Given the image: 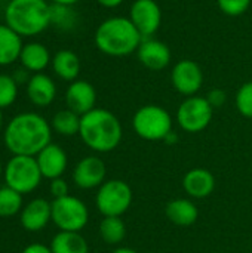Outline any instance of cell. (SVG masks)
<instances>
[{"label":"cell","instance_id":"cell-1","mask_svg":"<svg viewBox=\"0 0 252 253\" xmlns=\"http://www.w3.org/2000/svg\"><path fill=\"white\" fill-rule=\"evenodd\" d=\"M52 126L37 113H21L6 126L3 141L13 156L36 157L50 144Z\"/></svg>","mask_w":252,"mask_h":253},{"label":"cell","instance_id":"cell-2","mask_svg":"<svg viewBox=\"0 0 252 253\" xmlns=\"http://www.w3.org/2000/svg\"><path fill=\"white\" fill-rule=\"evenodd\" d=\"M95 46L104 55L120 58L138 50L143 36L126 16H110L95 30Z\"/></svg>","mask_w":252,"mask_h":253},{"label":"cell","instance_id":"cell-3","mask_svg":"<svg viewBox=\"0 0 252 253\" xmlns=\"http://www.w3.org/2000/svg\"><path fill=\"white\" fill-rule=\"evenodd\" d=\"M79 136L91 150L97 153H110L122 141L123 129L119 119L105 108H94L82 116Z\"/></svg>","mask_w":252,"mask_h":253},{"label":"cell","instance_id":"cell-4","mask_svg":"<svg viewBox=\"0 0 252 253\" xmlns=\"http://www.w3.org/2000/svg\"><path fill=\"white\" fill-rule=\"evenodd\" d=\"M4 24L21 37L37 36L50 25V4L46 0H10Z\"/></svg>","mask_w":252,"mask_h":253},{"label":"cell","instance_id":"cell-5","mask_svg":"<svg viewBox=\"0 0 252 253\" xmlns=\"http://www.w3.org/2000/svg\"><path fill=\"white\" fill-rule=\"evenodd\" d=\"M135 133L146 141H163L172 132V117L160 105L149 104L138 108L132 117Z\"/></svg>","mask_w":252,"mask_h":253},{"label":"cell","instance_id":"cell-6","mask_svg":"<svg viewBox=\"0 0 252 253\" xmlns=\"http://www.w3.org/2000/svg\"><path fill=\"white\" fill-rule=\"evenodd\" d=\"M3 178L7 187L21 194H28L40 185L43 176L36 157L12 156L3 169Z\"/></svg>","mask_w":252,"mask_h":253},{"label":"cell","instance_id":"cell-7","mask_svg":"<svg viewBox=\"0 0 252 253\" xmlns=\"http://www.w3.org/2000/svg\"><path fill=\"white\" fill-rule=\"evenodd\" d=\"M95 203L102 216H122L132 205V188L122 179H108L98 188Z\"/></svg>","mask_w":252,"mask_h":253},{"label":"cell","instance_id":"cell-8","mask_svg":"<svg viewBox=\"0 0 252 253\" xmlns=\"http://www.w3.org/2000/svg\"><path fill=\"white\" fill-rule=\"evenodd\" d=\"M50 203L52 222L59 228V231L80 233L86 227L89 221V211L80 199L68 194L61 199H53Z\"/></svg>","mask_w":252,"mask_h":253},{"label":"cell","instance_id":"cell-9","mask_svg":"<svg viewBox=\"0 0 252 253\" xmlns=\"http://www.w3.org/2000/svg\"><path fill=\"white\" fill-rule=\"evenodd\" d=\"M214 108L205 96H189L177 110V122L184 132L198 133L206 129L212 120Z\"/></svg>","mask_w":252,"mask_h":253},{"label":"cell","instance_id":"cell-10","mask_svg":"<svg viewBox=\"0 0 252 253\" xmlns=\"http://www.w3.org/2000/svg\"><path fill=\"white\" fill-rule=\"evenodd\" d=\"M143 39L153 37L162 24V10L156 0H135L128 16Z\"/></svg>","mask_w":252,"mask_h":253},{"label":"cell","instance_id":"cell-11","mask_svg":"<svg viewBox=\"0 0 252 253\" xmlns=\"http://www.w3.org/2000/svg\"><path fill=\"white\" fill-rule=\"evenodd\" d=\"M174 89L184 96H195L203 84V71L201 65L192 59L178 61L171 71Z\"/></svg>","mask_w":252,"mask_h":253},{"label":"cell","instance_id":"cell-12","mask_svg":"<svg viewBox=\"0 0 252 253\" xmlns=\"http://www.w3.org/2000/svg\"><path fill=\"white\" fill-rule=\"evenodd\" d=\"M105 163L97 156L83 157L73 170V181L82 190L100 188L105 182Z\"/></svg>","mask_w":252,"mask_h":253},{"label":"cell","instance_id":"cell-13","mask_svg":"<svg viewBox=\"0 0 252 253\" xmlns=\"http://www.w3.org/2000/svg\"><path fill=\"white\" fill-rule=\"evenodd\" d=\"M137 58L141 65H144L150 71H162L171 62V49L162 40L154 37L143 39L138 50Z\"/></svg>","mask_w":252,"mask_h":253},{"label":"cell","instance_id":"cell-14","mask_svg":"<svg viewBox=\"0 0 252 253\" xmlns=\"http://www.w3.org/2000/svg\"><path fill=\"white\" fill-rule=\"evenodd\" d=\"M65 104L68 110L77 113L79 116H85L97 108V90L86 80H74L67 87Z\"/></svg>","mask_w":252,"mask_h":253},{"label":"cell","instance_id":"cell-15","mask_svg":"<svg viewBox=\"0 0 252 253\" xmlns=\"http://www.w3.org/2000/svg\"><path fill=\"white\" fill-rule=\"evenodd\" d=\"M39 169L42 176L52 181L55 178H61L67 169V153L58 144H49L36 156Z\"/></svg>","mask_w":252,"mask_h":253},{"label":"cell","instance_id":"cell-16","mask_svg":"<svg viewBox=\"0 0 252 253\" xmlns=\"http://www.w3.org/2000/svg\"><path fill=\"white\" fill-rule=\"evenodd\" d=\"M19 219L24 230L37 233L52 221V203L45 199H34L22 208Z\"/></svg>","mask_w":252,"mask_h":253},{"label":"cell","instance_id":"cell-17","mask_svg":"<svg viewBox=\"0 0 252 253\" xmlns=\"http://www.w3.org/2000/svg\"><path fill=\"white\" fill-rule=\"evenodd\" d=\"M183 188L192 199H206L215 190V178L208 169L195 168L184 175Z\"/></svg>","mask_w":252,"mask_h":253},{"label":"cell","instance_id":"cell-18","mask_svg":"<svg viewBox=\"0 0 252 253\" xmlns=\"http://www.w3.org/2000/svg\"><path fill=\"white\" fill-rule=\"evenodd\" d=\"M27 96L36 107H48L56 96L55 82L45 73H36L27 83Z\"/></svg>","mask_w":252,"mask_h":253},{"label":"cell","instance_id":"cell-19","mask_svg":"<svg viewBox=\"0 0 252 253\" xmlns=\"http://www.w3.org/2000/svg\"><path fill=\"white\" fill-rule=\"evenodd\" d=\"M166 218L178 227H190L199 218V211L196 205L189 199L171 200L165 208Z\"/></svg>","mask_w":252,"mask_h":253},{"label":"cell","instance_id":"cell-20","mask_svg":"<svg viewBox=\"0 0 252 253\" xmlns=\"http://www.w3.org/2000/svg\"><path fill=\"white\" fill-rule=\"evenodd\" d=\"M19 61L22 64V68L36 74V73H42L49 65V62L52 61V56L45 44L31 42V43L24 44L21 55H19Z\"/></svg>","mask_w":252,"mask_h":253},{"label":"cell","instance_id":"cell-21","mask_svg":"<svg viewBox=\"0 0 252 253\" xmlns=\"http://www.w3.org/2000/svg\"><path fill=\"white\" fill-rule=\"evenodd\" d=\"M22 47L21 36L6 24H0V65H10L18 61Z\"/></svg>","mask_w":252,"mask_h":253},{"label":"cell","instance_id":"cell-22","mask_svg":"<svg viewBox=\"0 0 252 253\" xmlns=\"http://www.w3.org/2000/svg\"><path fill=\"white\" fill-rule=\"evenodd\" d=\"M52 68L61 80L74 82L80 73V59L73 50L62 49L52 58Z\"/></svg>","mask_w":252,"mask_h":253},{"label":"cell","instance_id":"cell-23","mask_svg":"<svg viewBox=\"0 0 252 253\" xmlns=\"http://www.w3.org/2000/svg\"><path fill=\"white\" fill-rule=\"evenodd\" d=\"M52 253H89L86 239L76 231H59L50 242Z\"/></svg>","mask_w":252,"mask_h":253},{"label":"cell","instance_id":"cell-24","mask_svg":"<svg viewBox=\"0 0 252 253\" xmlns=\"http://www.w3.org/2000/svg\"><path fill=\"white\" fill-rule=\"evenodd\" d=\"M80 120H82V116L67 108V110L58 111L52 117L50 126L56 133L62 136H73V135H77L80 130Z\"/></svg>","mask_w":252,"mask_h":253},{"label":"cell","instance_id":"cell-25","mask_svg":"<svg viewBox=\"0 0 252 253\" xmlns=\"http://www.w3.org/2000/svg\"><path fill=\"white\" fill-rule=\"evenodd\" d=\"M100 236L107 245H119L126 236V225L120 216H104L100 224Z\"/></svg>","mask_w":252,"mask_h":253},{"label":"cell","instance_id":"cell-26","mask_svg":"<svg viewBox=\"0 0 252 253\" xmlns=\"http://www.w3.org/2000/svg\"><path fill=\"white\" fill-rule=\"evenodd\" d=\"M79 22V15L73 6L67 4H50V25H55L59 30L68 31L73 30Z\"/></svg>","mask_w":252,"mask_h":253},{"label":"cell","instance_id":"cell-27","mask_svg":"<svg viewBox=\"0 0 252 253\" xmlns=\"http://www.w3.org/2000/svg\"><path fill=\"white\" fill-rule=\"evenodd\" d=\"M22 194L4 185L0 188V218H10L22 211Z\"/></svg>","mask_w":252,"mask_h":253},{"label":"cell","instance_id":"cell-28","mask_svg":"<svg viewBox=\"0 0 252 253\" xmlns=\"http://www.w3.org/2000/svg\"><path fill=\"white\" fill-rule=\"evenodd\" d=\"M18 96V83L9 74H0V108L10 107Z\"/></svg>","mask_w":252,"mask_h":253},{"label":"cell","instance_id":"cell-29","mask_svg":"<svg viewBox=\"0 0 252 253\" xmlns=\"http://www.w3.org/2000/svg\"><path fill=\"white\" fill-rule=\"evenodd\" d=\"M236 108L238 111L247 117V119H252V82H247L244 83L238 92H236Z\"/></svg>","mask_w":252,"mask_h":253},{"label":"cell","instance_id":"cell-30","mask_svg":"<svg viewBox=\"0 0 252 253\" xmlns=\"http://www.w3.org/2000/svg\"><path fill=\"white\" fill-rule=\"evenodd\" d=\"M252 0H217L220 10L227 16H241L244 15L250 6Z\"/></svg>","mask_w":252,"mask_h":253},{"label":"cell","instance_id":"cell-31","mask_svg":"<svg viewBox=\"0 0 252 253\" xmlns=\"http://www.w3.org/2000/svg\"><path fill=\"white\" fill-rule=\"evenodd\" d=\"M49 193L53 199H61L68 196V184L62 178H55L49 184Z\"/></svg>","mask_w":252,"mask_h":253},{"label":"cell","instance_id":"cell-32","mask_svg":"<svg viewBox=\"0 0 252 253\" xmlns=\"http://www.w3.org/2000/svg\"><path fill=\"white\" fill-rule=\"evenodd\" d=\"M205 98L208 99V102L211 104V107L215 110V108H221V107L226 104V101H227V93H226L223 89L215 87V89H211Z\"/></svg>","mask_w":252,"mask_h":253},{"label":"cell","instance_id":"cell-33","mask_svg":"<svg viewBox=\"0 0 252 253\" xmlns=\"http://www.w3.org/2000/svg\"><path fill=\"white\" fill-rule=\"evenodd\" d=\"M21 253H52V251H50L49 246L39 245V243H33V245H28Z\"/></svg>","mask_w":252,"mask_h":253},{"label":"cell","instance_id":"cell-34","mask_svg":"<svg viewBox=\"0 0 252 253\" xmlns=\"http://www.w3.org/2000/svg\"><path fill=\"white\" fill-rule=\"evenodd\" d=\"M12 77L15 79V82H16L18 84H22V83H28V80H30V76H28V70H25V68H21L19 71H15V74H13Z\"/></svg>","mask_w":252,"mask_h":253},{"label":"cell","instance_id":"cell-35","mask_svg":"<svg viewBox=\"0 0 252 253\" xmlns=\"http://www.w3.org/2000/svg\"><path fill=\"white\" fill-rule=\"evenodd\" d=\"M102 7H107V9H113V7H117L120 6L125 0H97Z\"/></svg>","mask_w":252,"mask_h":253},{"label":"cell","instance_id":"cell-36","mask_svg":"<svg viewBox=\"0 0 252 253\" xmlns=\"http://www.w3.org/2000/svg\"><path fill=\"white\" fill-rule=\"evenodd\" d=\"M163 141H165V142H166L168 145H174V144H175V142L178 141V136H177V133H175V132L172 130V132H169V133H168V136H166V138H165Z\"/></svg>","mask_w":252,"mask_h":253},{"label":"cell","instance_id":"cell-37","mask_svg":"<svg viewBox=\"0 0 252 253\" xmlns=\"http://www.w3.org/2000/svg\"><path fill=\"white\" fill-rule=\"evenodd\" d=\"M55 4H67V6H74L76 3H79L80 0H50Z\"/></svg>","mask_w":252,"mask_h":253},{"label":"cell","instance_id":"cell-38","mask_svg":"<svg viewBox=\"0 0 252 253\" xmlns=\"http://www.w3.org/2000/svg\"><path fill=\"white\" fill-rule=\"evenodd\" d=\"M113 253H138L137 251H134V249H131V248H117V249H114Z\"/></svg>","mask_w":252,"mask_h":253},{"label":"cell","instance_id":"cell-39","mask_svg":"<svg viewBox=\"0 0 252 253\" xmlns=\"http://www.w3.org/2000/svg\"><path fill=\"white\" fill-rule=\"evenodd\" d=\"M3 127V113H1V108H0V130Z\"/></svg>","mask_w":252,"mask_h":253},{"label":"cell","instance_id":"cell-40","mask_svg":"<svg viewBox=\"0 0 252 253\" xmlns=\"http://www.w3.org/2000/svg\"><path fill=\"white\" fill-rule=\"evenodd\" d=\"M3 169H4V168H3V166H1V162H0V176H1V175H3Z\"/></svg>","mask_w":252,"mask_h":253},{"label":"cell","instance_id":"cell-41","mask_svg":"<svg viewBox=\"0 0 252 253\" xmlns=\"http://www.w3.org/2000/svg\"><path fill=\"white\" fill-rule=\"evenodd\" d=\"M149 253H156V252H149Z\"/></svg>","mask_w":252,"mask_h":253}]
</instances>
